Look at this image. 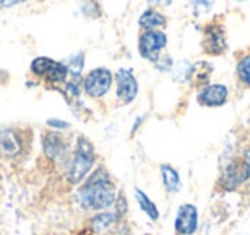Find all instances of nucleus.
<instances>
[{
	"mask_svg": "<svg viewBox=\"0 0 250 235\" xmlns=\"http://www.w3.org/2000/svg\"><path fill=\"white\" fill-rule=\"evenodd\" d=\"M113 81H115V94H117V100L124 105L132 103L137 98V93H139V84H137V79L132 74V70L120 67V69L115 72Z\"/></svg>",
	"mask_w": 250,
	"mask_h": 235,
	"instance_id": "423d86ee",
	"label": "nucleus"
},
{
	"mask_svg": "<svg viewBox=\"0 0 250 235\" xmlns=\"http://www.w3.org/2000/svg\"><path fill=\"white\" fill-rule=\"evenodd\" d=\"M160 172H161V180H163L165 189L170 194H177L182 186L178 170L175 168V166L168 165V163H163V165L160 166Z\"/></svg>",
	"mask_w": 250,
	"mask_h": 235,
	"instance_id": "2eb2a0df",
	"label": "nucleus"
},
{
	"mask_svg": "<svg viewBox=\"0 0 250 235\" xmlns=\"http://www.w3.org/2000/svg\"><path fill=\"white\" fill-rule=\"evenodd\" d=\"M136 199H137V204H139V210H143L151 220L156 221L158 218H160V210H158L156 203H154L144 190L136 189Z\"/></svg>",
	"mask_w": 250,
	"mask_h": 235,
	"instance_id": "f3484780",
	"label": "nucleus"
},
{
	"mask_svg": "<svg viewBox=\"0 0 250 235\" xmlns=\"http://www.w3.org/2000/svg\"><path fill=\"white\" fill-rule=\"evenodd\" d=\"M31 74L45 81L46 86L57 90L69 81V69L65 62H57L50 57H36L31 62Z\"/></svg>",
	"mask_w": 250,
	"mask_h": 235,
	"instance_id": "7ed1b4c3",
	"label": "nucleus"
},
{
	"mask_svg": "<svg viewBox=\"0 0 250 235\" xmlns=\"http://www.w3.org/2000/svg\"><path fill=\"white\" fill-rule=\"evenodd\" d=\"M199 228V213L195 204H182L178 206L175 216V232L178 235H194Z\"/></svg>",
	"mask_w": 250,
	"mask_h": 235,
	"instance_id": "9d476101",
	"label": "nucleus"
},
{
	"mask_svg": "<svg viewBox=\"0 0 250 235\" xmlns=\"http://www.w3.org/2000/svg\"><path fill=\"white\" fill-rule=\"evenodd\" d=\"M81 12H83L84 18H89V19L101 18V7L96 0H83L81 2Z\"/></svg>",
	"mask_w": 250,
	"mask_h": 235,
	"instance_id": "412c9836",
	"label": "nucleus"
},
{
	"mask_svg": "<svg viewBox=\"0 0 250 235\" xmlns=\"http://www.w3.org/2000/svg\"><path fill=\"white\" fill-rule=\"evenodd\" d=\"M168 24V19L165 14H161L158 9H147L139 18V26L143 31H158L160 28H165Z\"/></svg>",
	"mask_w": 250,
	"mask_h": 235,
	"instance_id": "ddd939ff",
	"label": "nucleus"
},
{
	"mask_svg": "<svg viewBox=\"0 0 250 235\" xmlns=\"http://www.w3.org/2000/svg\"><path fill=\"white\" fill-rule=\"evenodd\" d=\"M46 125H48L50 129H53V131H67V129H70V124L69 122H63V120H59V118H48L46 120Z\"/></svg>",
	"mask_w": 250,
	"mask_h": 235,
	"instance_id": "b1692460",
	"label": "nucleus"
},
{
	"mask_svg": "<svg viewBox=\"0 0 250 235\" xmlns=\"http://www.w3.org/2000/svg\"><path fill=\"white\" fill-rule=\"evenodd\" d=\"M120 221V216H118L115 211H100L98 214H94L89 220V227L93 228V232L96 234H101V232H106L113 227L115 223Z\"/></svg>",
	"mask_w": 250,
	"mask_h": 235,
	"instance_id": "4468645a",
	"label": "nucleus"
},
{
	"mask_svg": "<svg viewBox=\"0 0 250 235\" xmlns=\"http://www.w3.org/2000/svg\"><path fill=\"white\" fill-rule=\"evenodd\" d=\"M84 59H86L84 52H77V53H74V55L69 57V60H67L65 66H67V69H69L70 77H83Z\"/></svg>",
	"mask_w": 250,
	"mask_h": 235,
	"instance_id": "6ab92c4d",
	"label": "nucleus"
},
{
	"mask_svg": "<svg viewBox=\"0 0 250 235\" xmlns=\"http://www.w3.org/2000/svg\"><path fill=\"white\" fill-rule=\"evenodd\" d=\"M96 163V151L94 146L86 136H77L72 156H69L65 165V180L70 186H77L93 172Z\"/></svg>",
	"mask_w": 250,
	"mask_h": 235,
	"instance_id": "f03ea898",
	"label": "nucleus"
},
{
	"mask_svg": "<svg viewBox=\"0 0 250 235\" xmlns=\"http://www.w3.org/2000/svg\"><path fill=\"white\" fill-rule=\"evenodd\" d=\"M111 84H113V74L106 67L93 69L86 74V77H83V91L93 100L106 96L111 90Z\"/></svg>",
	"mask_w": 250,
	"mask_h": 235,
	"instance_id": "20e7f679",
	"label": "nucleus"
},
{
	"mask_svg": "<svg viewBox=\"0 0 250 235\" xmlns=\"http://www.w3.org/2000/svg\"><path fill=\"white\" fill-rule=\"evenodd\" d=\"M151 5H170L173 0H147Z\"/></svg>",
	"mask_w": 250,
	"mask_h": 235,
	"instance_id": "a878e982",
	"label": "nucleus"
},
{
	"mask_svg": "<svg viewBox=\"0 0 250 235\" xmlns=\"http://www.w3.org/2000/svg\"><path fill=\"white\" fill-rule=\"evenodd\" d=\"M187 2L197 12H208V11H211L212 5H214V0H187Z\"/></svg>",
	"mask_w": 250,
	"mask_h": 235,
	"instance_id": "5701e85b",
	"label": "nucleus"
},
{
	"mask_svg": "<svg viewBox=\"0 0 250 235\" xmlns=\"http://www.w3.org/2000/svg\"><path fill=\"white\" fill-rule=\"evenodd\" d=\"M211 72H212V66L209 62H195L194 69H192L190 83L194 84V88H201L202 90V88L209 84Z\"/></svg>",
	"mask_w": 250,
	"mask_h": 235,
	"instance_id": "dca6fc26",
	"label": "nucleus"
},
{
	"mask_svg": "<svg viewBox=\"0 0 250 235\" xmlns=\"http://www.w3.org/2000/svg\"><path fill=\"white\" fill-rule=\"evenodd\" d=\"M153 66L156 67L160 72H170V70H173L175 64L168 53H161V55L156 59V62H153Z\"/></svg>",
	"mask_w": 250,
	"mask_h": 235,
	"instance_id": "4be33fe9",
	"label": "nucleus"
},
{
	"mask_svg": "<svg viewBox=\"0 0 250 235\" xmlns=\"http://www.w3.org/2000/svg\"><path fill=\"white\" fill-rule=\"evenodd\" d=\"M22 148L24 141L16 129H0V158H16Z\"/></svg>",
	"mask_w": 250,
	"mask_h": 235,
	"instance_id": "f8f14e48",
	"label": "nucleus"
},
{
	"mask_svg": "<svg viewBox=\"0 0 250 235\" xmlns=\"http://www.w3.org/2000/svg\"><path fill=\"white\" fill-rule=\"evenodd\" d=\"M229 91L225 84H208L202 90H199L197 93V103L202 107H209V108H216V107H223V105L228 101Z\"/></svg>",
	"mask_w": 250,
	"mask_h": 235,
	"instance_id": "9b49d317",
	"label": "nucleus"
},
{
	"mask_svg": "<svg viewBox=\"0 0 250 235\" xmlns=\"http://www.w3.org/2000/svg\"><path fill=\"white\" fill-rule=\"evenodd\" d=\"M236 2H245V0H236Z\"/></svg>",
	"mask_w": 250,
	"mask_h": 235,
	"instance_id": "cd10ccee",
	"label": "nucleus"
},
{
	"mask_svg": "<svg viewBox=\"0 0 250 235\" xmlns=\"http://www.w3.org/2000/svg\"><path fill=\"white\" fill-rule=\"evenodd\" d=\"M117 197L118 196L115 190L113 177L104 166H100V168H94L86 177L83 186L77 190L76 199L81 210L100 213L108 208H113L117 203Z\"/></svg>",
	"mask_w": 250,
	"mask_h": 235,
	"instance_id": "f257e3e1",
	"label": "nucleus"
},
{
	"mask_svg": "<svg viewBox=\"0 0 250 235\" xmlns=\"http://www.w3.org/2000/svg\"><path fill=\"white\" fill-rule=\"evenodd\" d=\"M43 155L50 162H67L69 160V142L59 131H48L42 136Z\"/></svg>",
	"mask_w": 250,
	"mask_h": 235,
	"instance_id": "0eeeda50",
	"label": "nucleus"
},
{
	"mask_svg": "<svg viewBox=\"0 0 250 235\" xmlns=\"http://www.w3.org/2000/svg\"><path fill=\"white\" fill-rule=\"evenodd\" d=\"M168 45V36L163 31H143L139 36V53L143 59L156 62L158 57L163 53V48Z\"/></svg>",
	"mask_w": 250,
	"mask_h": 235,
	"instance_id": "6e6552de",
	"label": "nucleus"
},
{
	"mask_svg": "<svg viewBox=\"0 0 250 235\" xmlns=\"http://www.w3.org/2000/svg\"><path fill=\"white\" fill-rule=\"evenodd\" d=\"M250 179V163L240 156L225 163L219 177V186L225 190H235Z\"/></svg>",
	"mask_w": 250,
	"mask_h": 235,
	"instance_id": "39448f33",
	"label": "nucleus"
},
{
	"mask_svg": "<svg viewBox=\"0 0 250 235\" xmlns=\"http://www.w3.org/2000/svg\"><path fill=\"white\" fill-rule=\"evenodd\" d=\"M236 77L242 86L250 88V52L240 57L236 62Z\"/></svg>",
	"mask_w": 250,
	"mask_h": 235,
	"instance_id": "a211bd4d",
	"label": "nucleus"
},
{
	"mask_svg": "<svg viewBox=\"0 0 250 235\" xmlns=\"http://www.w3.org/2000/svg\"><path fill=\"white\" fill-rule=\"evenodd\" d=\"M26 0H0V9H11L14 5L24 4Z\"/></svg>",
	"mask_w": 250,
	"mask_h": 235,
	"instance_id": "393cba45",
	"label": "nucleus"
},
{
	"mask_svg": "<svg viewBox=\"0 0 250 235\" xmlns=\"http://www.w3.org/2000/svg\"><path fill=\"white\" fill-rule=\"evenodd\" d=\"M228 48L226 42V33L219 23H209L204 28V36H202V50L208 55H223Z\"/></svg>",
	"mask_w": 250,
	"mask_h": 235,
	"instance_id": "1a4fd4ad",
	"label": "nucleus"
},
{
	"mask_svg": "<svg viewBox=\"0 0 250 235\" xmlns=\"http://www.w3.org/2000/svg\"><path fill=\"white\" fill-rule=\"evenodd\" d=\"M143 120H144V117H139V118H137V120H136V124H134V127H132V134L137 131V127H139V125L143 124Z\"/></svg>",
	"mask_w": 250,
	"mask_h": 235,
	"instance_id": "bb28decb",
	"label": "nucleus"
},
{
	"mask_svg": "<svg viewBox=\"0 0 250 235\" xmlns=\"http://www.w3.org/2000/svg\"><path fill=\"white\" fill-rule=\"evenodd\" d=\"M192 69H194V64H190L188 60H182L177 66H173V79L177 83H187L192 77Z\"/></svg>",
	"mask_w": 250,
	"mask_h": 235,
	"instance_id": "aec40b11",
	"label": "nucleus"
}]
</instances>
